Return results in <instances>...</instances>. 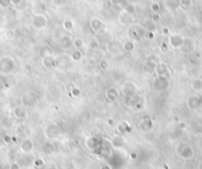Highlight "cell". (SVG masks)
I'll return each instance as SVG.
<instances>
[{
  "label": "cell",
  "mask_w": 202,
  "mask_h": 169,
  "mask_svg": "<svg viewBox=\"0 0 202 169\" xmlns=\"http://www.w3.org/2000/svg\"><path fill=\"white\" fill-rule=\"evenodd\" d=\"M195 132H200V134L202 132V126H197L195 128Z\"/></svg>",
  "instance_id": "cell-3"
},
{
  "label": "cell",
  "mask_w": 202,
  "mask_h": 169,
  "mask_svg": "<svg viewBox=\"0 0 202 169\" xmlns=\"http://www.w3.org/2000/svg\"><path fill=\"white\" fill-rule=\"evenodd\" d=\"M192 88L194 89V91L196 92H201L202 91V79L198 78L192 84Z\"/></svg>",
  "instance_id": "cell-1"
},
{
  "label": "cell",
  "mask_w": 202,
  "mask_h": 169,
  "mask_svg": "<svg viewBox=\"0 0 202 169\" xmlns=\"http://www.w3.org/2000/svg\"><path fill=\"white\" fill-rule=\"evenodd\" d=\"M130 53H131L130 52H127V53H125V55H124V56H124V59H131V56H132L130 55Z\"/></svg>",
  "instance_id": "cell-2"
},
{
  "label": "cell",
  "mask_w": 202,
  "mask_h": 169,
  "mask_svg": "<svg viewBox=\"0 0 202 169\" xmlns=\"http://www.w3.org/2000/svg\"><path fill=\"white\" fill-rule=\"evenodd\" d=\"M25 68H26V70H28V71H29V70H31V65H29V64H27V65H26V67H25Z\"/></svg>",
  "instance_id": "cell-5"
},
{
  "label": "cell",
  "mask_w": 202,
  "mask_h": 169,
  "mask_svg": "<svg viewBox=\"0 0 202 169\" xmlns=\"http://www.w3.org/2000/svg\"><path fill=\"white\" fill-rule=\"evenodd\" d=\"M73 95H74V96H79V95H80V91H79L78 89H77V90L75 89L74 91H73Z\"/></svg>",
  "instance_id": "cell-4"
}]
</instances>
